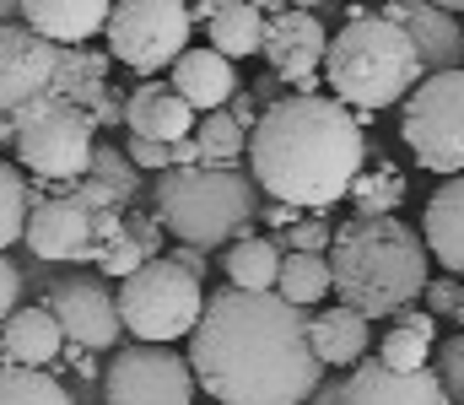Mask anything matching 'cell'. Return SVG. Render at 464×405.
<instances>
[{
	"instance_id": "obj_9",
	"label": "cell",
	"mask_w": 464,
	"mask_h": 405,
	"mask_svg": "<svg viewBox=\"0 0 464 405\" xmlns=\"http://www.w3.org/2000/svg\"><path fill=\"white\" fill-rule=\"evenodd\" d=\"M400 140L427 173H464V65L432 71L411 87L405 114H400Z\"/></svg>"
},
{
	"instance_id": "obj_4",
	"label": "cell",
	"mask_w": 464,
	"mask_h": 405,
	"mask_svg": "<svg viewBox=\"0 0 464 405\" xmlns=\"http://www.w3.org/2000/svg\"><path fill=\"white\" fill-rule=\"evenodd\" d=\"M427 76L411 33L400 22H389L383 11H351L346 27L330 33L324 49V87L356 109V114H378L411 98V87Z\"/></svg>"
},
{
	"instance_id": "obj_12",
	"label": "cell",
	"mask_w": 464,
	"mask_h": 405,
	"mask_svg": "<svg viewBox=\"0 0 464 405\" xmlns=\"http://www.w3.org/2000/svg\"><path fill=\"white\" fill-rule=\"evenodd\" d=\"M324 49H330V33L319 22V11H270L265 16V65L276 82L297 87V92H319V71H324Z\"/></svg>"
},
{
	"instance_id": "obj_3",
	"label": "cell",
	"mask_w": 464,
	"mask_h": 405,
	"mask_svg": "<svg viewBox=\"0 0 464 405\" xmlns=\"http://www.w3.org/2000/svg\"><path fill=\"white\" fill-rule=\"evenodd\" d=\"M330 281H335V297L351 303L356 313L394 319L432 281L427 238L400 217H351L335 227V244H330Z\"/></svg>"
},
{
	"instance_id": "obj_5",
	"label": "cell",
	"mask_w": 464,
	"mask_h": 405,
	"mask_svg": "<svg viewBox=\"0 0 464 405\" xmlns=\"http://www.w3.org/2000/svg\"><path fill=\"white\" fill-rule=\"evenodd\" d=\"M151 211L168 227V238L189 249H222L243 238L248 222H259V184L237 168H168L157 173Z\"/></svg>"
},
{
	"instance_id": "obj_1",
	"label": "cell",
	"mask_w": 464,
	"mask_h": 405,
	"mask_svg": "<svg viewBox=\"0 0 464 405\" xmlns=\"http://www.w3.org/2000/svg\"><path fill=\"white\" fill-rule=\"evenodd\" d=\"M195 384L217 405H308L324 362L308 335V308L281 292L222 286L189 335Z\"/></svg>"
},
{
	"instance_id": "obj_24",
	"label": "cell",
	"mask_w": 464,
	"mask_h": 405,
	"mask_svg": "<svg viewBox=\"0 0 464 405\" xmlns=\"http://www.w3.org/2000/svg\"><path fill=\"white\" fill-rule=\"evenodd\" d=\"M265 5L259 0H232V5H217L211 16H206V38H211V49H222L232 65L237 60H248V54H259L265 49Z\"/></svg>"
},
{
	"instance_id": "obj_44",
	"label": "cell",
	"mask_w": 464,
	"mask_h": 405,
	"mask_svg": "<svg viewBox=\"0 0 464 405\" xmlns=\"http://www.w3.org/2000/svg\"><path fill=\"white\" fill-rule=\"evenodd\" d=\"M0 22H16V0H0Z\"/></svg>"
},
{
	"instance_id": "obj_22",
	"label": "cell",
	"mask_w": 464,
	"mask_h": 405,
	"mask_svg": "<svg viewBox=\"0 0 464 405\" xmlns=\"http://www.w3.org/2000/svg\"><path fill=\"white\" fill-rule=\"evenodd\" d=\"M421 238H427V255L449 275H464V173L443 178L427 200V217H421Z\"/></svg>"
},
{
	"instance_id": "obj_33",
	"label": "cell",
	"mask_w": 464,
	"mask_h": 405,
	"mask_svg": "<svg viewBox=\"0 0 464 405\" xmlns=\"http://www.w3.org/2000/svg\"><path fill=\"white\" fill-rule=\"evenodd\" d=\"M330 244H335L330 217H297V222L281 233V249H303V255H330Z\"/></svg>"
},
{
	"instance_id": "obj_13",
	"label": "cell",
	"mask_w": 464,
	"mask_h": 405,
	"mask_svg": "<svg viewBox=\"0 0 464 405\" xmlns=\"http://www.w3.org/2000/svg\"><path fill=\"white\" fill-rule=\"evenodd\" d=\"M54 65H60V43L33 33L22 16L0 22V114L11 120L16 109L49 98L54 87Z\"/></svg>"
},
{
	"instance_id": "obj_39",
	"label": "cell",
	"mask_w": 464,
	"mask_h": 405,
	"mask_svg": "<svg viewBox=\"0 0 464 405\" xmlns=\"http://www.w3.org/2000/svg\"><path fill=\"white\" fill-rule=\"evenodd\" d=\"M232 120H237V125H243V130H254V125H259V109H254V98H248V92H232Z\"/></svg>"
},
{
	"instance_id": "obj_43",
	"label": "cell",
	"mask_w": 464,
	"mask_h": 405,
	"mask_svg": "<svg viewBox=\"0 0 464 405\" xmlns=\"http://www.w3.org/2000/svg\"><path fill=\"white\" fill-rule=\"evenodd\" d=\"M286 5H297V11H324V0H286Z\"/></svg>"
},
{
	"instance_id": "obj_37",
	"label": "cell",
	"mask_w": 464,
	"mask_h": 405,
	"mask_svg": "<svg viewBox=\"0 0 464 405\" xmlns=\"http://www.w3.org/2000/svg\"><path fill=\"white\" fill-rule=\"evenodd\" d=\"M16 297H22V275H16V265L0 255V324L11 319V308H16Z\"/></svg>"
},
{
	"instance_id": "obj_16",
	"label": "cell",
	"mask_w": 464,
	"mask_h": 405,
	"mask_svg": "<svg viewBox=\"0 0 464 405\" xmlns=\"http://www.w3.org/2000/svg\"><path fill=\"white\" fill-rule=\"evenodd\" d=\"M109 49H92V43H60V65H54V98L87 109L98 125H114L124 120V103L109 92Z\"/></svg>"
},
{
	"instance_id": "obj_21",
	"label": "cell",
	"mask_w": 464,
	"mask_h": 405,
	"mask_svg": "<svg viewBox=\"0 0 464 405\" xmlns=\"http://www.w3.org/2000/svg\"><path fill=\"white\" fill-rule=\"evenodd\" d=\"M114 0H16V16L54 43H92Z\"/></svg>"
},
{
	"instance_id": "obj_27",
	"label": "cell",
	"mask_w": 464,
	"mask_h": 405,
	"mask_svg": "<svg viewBox=\"0 0 464 405\" xmlns=\"http://www.w3.org/2000/svg\"><path fill=\"white\" fill-rule=\"evenodd\" d=\"M195 146H200L206 168H237V157L248 151V130L232 120V109H211L195 125Z\"/></svg>"
},
{
	"instance_id": "obj_10",
	"label": "cell",
	"mask_w": 464,
	"mask_h": 405,
	"mask_svg": "<svg viewBox=\"0 0 464 405\" xmlns=\"http://www.w3.org/2000/svg\"><path fill=\"white\" fill-rule=\"evenodd\" d=\"M189 33H195L189 0H114L103 22L109 54L119 65H130L135 76L168 71L189 49Z\"/></svg>"
},
{
	"instance_id": "obj_18",
	"label": "cell",
	"mask_w": 464,
	"mask_h": 405,
	"mask_svg": "<svg viewBox=\"0 0 464 405\" xmlns=\"http://www.w3.org/2000/svg\"><path fill=\"white\" fill-rule=\"evenodd\" d=\"M168 82H173V92L195 109V114H211V109H227L232 92H243V82H237V65H232L222 49H211V43H189L173 65H168Z\"/></svg>"
},
{
	"instance_id": "obj_35",
	"label": "cell",
	"mask_w": 464,
	"mask_h": 405,
	"mask_svg": "<svg viewBox=\"0 0 464 405\" xmlns=\"http://www.w3.org/2000/svg\"><path fill=\"white\" fill-rule=\"evenodd\" d=\"M124 157H130L140 173H168V168H173L168 146H162V140H146V135H130V140H124Z\"/></svg>"
},
{
	"instance_id": "obj_45",
	"label": "cell",
	"mask_w": 464,
	"mask_h": 405,
	"mask_svg": "<svg viewBox=\"0 0 464 405\" xmlns=\"http://www.w3.org/2000/svg\"><path fill=\"white\" fill-rule=\"evenodd\" d=\"M432 5H443V11H454V16L464 11V0H432Z\"/></svg>"
},
{
	"instance_id": "obj_26",
	"label": "cell",
	"mask_w": 464,
	"mask_h": 405,
	"mask_svg": "<svg viewBox=\"0 0 464 405\" xmlns=\"http://www.w3.org/2000/svg\"><path fill=\"white\" fill-rule=\"evenodd\" d=\"M276 292L297 308H314L335 292L330 281V255H303V249H286L281 255V275H276Z\"/></svg>"
},
{
	"instance_id": "obj_47",
	"label": "cell",
	"mask_w": 464,
	"mask_h": 405,
	"mask_svg": "<svg viewBox=\"0 0 464 405\" xmlns=\"http://www.w3.org/2000/svg\"><path fill=\"white\" fill-rule=\"evenodd\" d=\"M211 405H217V400H211Z\"/></svg>"
},
{
	"instance_id": "obj_14",
	"label": "cell",
	"mask_w": 464,
	"mask_h": 405,
	"mask_svg": "<svg viewBox=\"0 0 464 405\" xmlns=\"http://www.w3.org/2000/svg\"><path fill=\"white\" fill-rule=\"evenodd\" d=\"M49 313L60 319L65 341L82 346V352H109V346H119V335H124L119 297L98 275H60L49 286Z\"/></svg>"
},
{
	"instance_id": "obj_30",
	"label": "cell",
	"mask_w": 464,
	"mask_h": 405,
	"mask_svg": "<svg viewBox=\"0 0 464 405\" xmlns=\"http://www.w3.org/2000/svg\"><path fill=\"white\" fill-rule=\"evenodd\" d=\"M27 211H33V189L16 173V162L0 157V255L27 233Z\"/></svg>"
},
{
	"instance_id": "obj_11",
	"label": "cell",
	"mask_w": 464,
	"mask_h": 405,
	"mask_svg": "<svg viewBox=\"0 0 464 405\" xmlns=\"http://www.w3.org/2000/svg\"><path fill=\"white\" fill-rule=\"evenodd\" d=\"M195 368L173 346H119L103 368V400L109 405H195Z\"/></svg>"
},
{
	"instance_id": "obj_23",
	"label": "cell",
	"mask_w": 464,
	"mask_h": 405,
	"mask_svg": "<svg viewBox=\"0 0 464 405\" xmlns=\"http://www.w3.org/2000/svg\"><path fill=\"white\" fill-rule=\"evenodd\" d=\"M308 335L324 368H356L372 352V319L356 313L351 303H335L324 313H308Z\"/></svg>"
},
{
	"instance_id": "obj_15",
	"label": "cell",
	"mask_w": 464,
	"mask_h": 405,
	"mask_svg": "<svg viewBox=\"0 0 464 405\" xmlns=\"http://www.w3.org/2000/svg\"><path fill=\"white\" fill-rule=\"evenodd\" d=\"M346 405H449V390L438 368H389L367 352L346 368Z\"/></svg>"
},
{
	"instance_id": "obj_19",
	"label": "cell",
	"mask_w": 464,
	"mask_h": 405,
	"mask_svg": "<svg viewBox=\"0 0 464 405\" xmlns=\"http://www.w3.org/2000/svg\"><path fill=\"white\" fill-rule=\"evenodd\" d=\"M195 125H200V114L173 92V82L140 76V87L124 98V130H130V135H146V140L173 146V140L195 135Z\"/></svg>"
},
{
	"instance_id": "obj_25",
	"label": "cell",
	"mask_w": 464,
	"mask_h": 405,
	"mask_svg": "<svg viewBox=\"0 0 464 405\" xmlns=\"http://www.w3.org/2000/svg\"><path fill=\"white\" fill-rule=\"evenodd\" d=\"M281 244L276 238H259V233H243L227 244V286H243V292H276V275H281Z\"/></svg>"
},
{
	"instance_id": "obj_41",
	"label": "cell",
	"mask_w": 464,
	"mask_h": 405,
	"mask_svg": "<svg viewBox=\"0 0 464 405\" xmlns=\"http://www.w3.org/2000/svg\"><path fill=\"white\" fill-rule=\"evenodd\" d=\"M168 157H173V168H195V162H200V146H195V135L173 140V146H168Z\"/></svg>"
},
{
	"instance_id": "obj_20",
	"label": "cell",
	"mask_w": 464,
	"mask_h": 405,
	"mask_svg": "<svg viewBox=\"0 0 464 405\" xmlns=\"http://www.w3.org/2000/svg\"><path fill=\"white\" fill-rule=\"evenodd\" d=\"M65 352V330L60 319L44 308H11V319L0 324V362H16V368H49L54 357Z\"/></svg>"
},
{
	"instance_id": "obj_28",
	"label": "cell",
	"mask_w": 464,
	"mask_h": 405,
	"mask_svg": "<svg viewBox=\"0 0 464 405\" xmlns=\"http://www.w3.org/2000/svg\"><path fill=\"white\" fill-rule=\"evenodd\" d=\"M0 405H76L60 379H49L44 368H16L0 362Z\"/></svg>"
},
{
	"instance_id": "obj_42",
	"label": "cell",
	"mask_w": 464,
	"mask_h": 405,
	"mask_svg": "<svg viewBox=\"0 0 464 405\" xmlns=\"http://www.w3.org/2000/svg\"><path fill=\"white\" fill-rule=\"evenodd\" d=\"M217 5H232V0H189V16H195V22H206ZM259 5H265V0H259Z\"/></svg>"
},
{
	"instance_id": "obj_8",
	"label": "cell",
	"mask_w": 464,
	"mask_h": 405,
	"mask_svg": "<svg viewBox=\"0 0 464 405\" xmlns=\"http://www.w3.org/2000/svg\"><path fill=\"white\" fill-rule=\"evenodd\" d=\"M11 146H16V168L44 178V184H71L92 168L98 151V120L65 98H38L27 109L11 114Z\"/></svg>"
},
{
	"instance_id": "obj_34",
	"label": "cell",
	"mask_w": 464,
	"mask_h": 405,
	"mask_svg": "<svg viewBox=\"0 0 464 405\" xmlns=\"http://www.w3.org/2000/svg\"><path fill=\"white\" fill-rule=\"evenodd\" d=\"M438 379L449 390V405H464V330L438 341Z\"/></svg>"
},
{
	"instance_id": "obj_36",
	"label": "cell",
	"mask_w": 464,
	"mask_h": 405,
	"mask_svg": "<svg viewBox=\"0 0 464 405\" xmlns=\"http://www.w3.org/2000/svg\"><path fill=\"white\" fill-rule=\"evenodd\" d=\"M394 324H400V330H411V335H421V341H432V346H438V313H432V308H400V313H394Z\"/></svg>"
},
{
	"instance_id": "obj_17",
	"label": "cell",
	"mask_w": 464,
	"mask_h": 405,
	"mask_svg": "<svg viewBox=\"0 0 464 405\" xmlns=\"http://www.w3.org/2000/svg\"><path fill=\"white\" fill-rule=\"evenodd\" d=\"M378 11L411 33V43H416L421 65H427V76L464 65V27H459L454 11H443V5H432V0H383Z\"/></svg>"
},
{
	"instance_id": "obj_38",
	"label": "cell",
	"mask_w": 464,
	"mask_h": 405,
	"mask_svg": "<svg viewBox=\"0 0 464 405\" xmlns=\"http://www.w3.org/2000/svg\"><path fill=\"white\" fill-rule=\"evenodd\" d=\"M297 217H303V211H297V206H286V200H270V206L259 211V222H270L276 233H286V227H292Z\"/></svg>"
},
{
	"instance_id": "obj_40",
	"label": "cell",
	"mask_w": 464,
	"mask_h": 405,
	"mask_svg": "<svg viewBox=\"0 0 464 405\" xmlns=\"http://www.w3.org/2000/svg\"><path fill=\"white\" fill-rule=\"evenodd\" d=\"M308 405H346V379H324V384L308 395Z\"/></svg>"
},
{
	"instance_id": "obj_46",
	"label": "cell",
	"mask_w": 464,
	"mask_h": 405,
	"mask_svg": "<svg viewBox=\"0 0 464 405\" xmlns=\"http://www.w3.org/2000/svg\"><path fill=\"white\" fill-rule=\"evenodd\" d=\"M5 140H11V125H0V146H5Z\"/></svg>"
},
{
	"instance_id": "obj_7",
	"label": "cell",
	"mask_w": 464,
	"mask_h": 405,
	"mask_svg": "<svg viewBox=\"0 0 464 405\" xmlns=\"http://www.w3.org/2000/svg\"><path fill=\"white\" fill-rule=\"evenodd\" d=\"M119 319L135 341H151V346H168V341H184L195 335L200 313H206V286L200 275L173 260V255H157L140 270H130L119 281Z\"/></svg>"
},
{
	"instance_id": "obj_2",
	"label": "cell",
	"mask_w": 464,
	"mask_h": 405,
	"mask_svg": "<svg viewBox=\"0 0 464 405\" xmlns=\"http://www.w3.org/2000/svg\"><path fill=\"white\" fill-rule=\"evenodd\" d=\"M367 162V135L356 109L324 92H286L259 109L248 130V173L270 200L297 211H330L351 195V178Z\"/></svg>"
},
{
	"instance_id": "obj_29",
	"label": "cell",
	"mask_w": 464,
	"mask_h": 405,
	"mask_svg": "<svg viewBox=\"0 0 464 405\" xmlns=\"http://www.w3.org/2000/svg\"><path fill=\"white\" fill-rule=\"evenodd\" d=\"M351 200H356V217H394V206L405 200V173L394 162H378L372 173L351 178Z\"/></svg>"
},
{
	"instance_id": "obj_6",
	"label": "cell",
	"mask_w": 464,
	"mask_h": 405,
	"mask_svg": "<svg viewBox=\"0 0 464 405\" xmlns=\"http://www.w3.org/2000/svg\"><path fill=\"white\" fill-rule=\"evenodd\" d=\"M130 200H135V195L114 189L109 178L82 173V178L60 184V195L33 200L22 244H27L38 260H87V265H92L98 244L114 233L119 222H124Z\"/></svg>"
},
{
	"instance_id": "obj_31",
	"label": "cell",
	"mask_w": 464,
	"mask_h": 405,
	"mask_svg": "<svg viewBox=\"0 0 464 405\" xmlns=\"http://www.w3.org/2000/svg\"><path fill=\"white\" fill-rule=\"evenodd\" d=\"M146 260H151V255H146V244H140L124 222H119L114 233L98 244V255H92V265H103V275H119V281H124L130 270H140Z\"/></svg>"
},
{
	"instance_id": "obj_32",
	"label": "cell",
	"mask_w": 464,
	"mask_h": 405,
	"mask_svg": "<svg viewBox=\"0 0 464 405\" xmlns=\"http://www.w3.org/2000/svg\"><path fill=\"white\" fill-rule=\"evenodd\" d=\"M372 357H383L389 368H432V341H421V335L394 324L383 341H372Z\"/></svg>"
}]
</instances>
